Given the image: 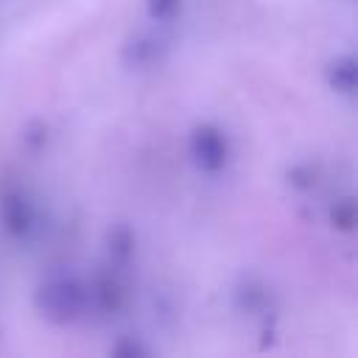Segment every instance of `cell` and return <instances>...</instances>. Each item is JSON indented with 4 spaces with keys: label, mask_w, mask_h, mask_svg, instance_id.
I'll list each match as a JSON object with an SVG mask.
<instances>
[{
    "label": "cell",
    "mask_w": 358,
    "mask_h": 358,
    "mask_svg": "<svg viewBox=\"0 0 358 358\" xmlns=\"http://www.w3.org/2000/svg\"><path fill=\"white\" fill-rule=\"evenodd\" d=\"M182 3L185 0H145V11L151 17V22H173L182 14Z\"/></svg>",
    "instance_id": "7"
},
{
    "label": "cell",
    "mask_w": 358,
    "mask_h": 358,
    "mask_svg": "<svg viewBox=\"0 0 358 358\" xmlns=\"http://www.w3.org/2000/svg\"><path fill=\"white\" fill-rule=\"evenodd\" d=\"M39 221H42V210L28 187H22V185L0 187V227L11 241H17V243L34 241L42 227Z\"/></svg>",
    "instance_id": "3"
},
{
    "label": "cell",
    "mask_w": 358,
    "mask_h": 358,
    "mask_svg": "<svg viewBox=\"0 0 358 358\" xmlns=\"http://www.w3.org/2000/svg\"><path fill=\"white\" fill-rule=\"evenodd\" d=\"M190 159L193 165L207 173V176H218L227 171L229 159H232V145H229V137L221 126L215 123H199L193 131H190Z\"/></svg>",
    "instance_id": "4"
},
{
    "label": "cell",
    "mask_w": 358,
    "mask_h": 358,
    "mask_svg": "<svg viewBox=\"0 0 358 358\" xmlns=\"http://www.w3.org/2000/svg\"><path fill=\"white\" fill-rule=\"evenodd\" d=\"M165 42L157 34H137L126 45V64L129 67H157L162 62Z\"/></svg>",
    "instance_id": "5"
},
{
    "label": "cell",
    "mask_w": 358,
    "mask_h": 358,
    "mask_svg": "<svg viewBox=\"0 0 358 358\" xmlns=\"http://www.w3.org/2000/svg\"><path fill=\"white\" fill-rule=\"evenodd\" d=\"M36 310L53 324H76L87 316L90 285L73 271H53L36 288Z\"/></svg>",
    "instance_id": "2"
},
{
    "label": "cell",
    "mask_w": 358,
    "mask_h": 358,
    "mask_svg": "<svg viewBox=\"0 0 358 358\" xmlns=\"http://www.w3.org/2000/svg\"><path fill=\"white\" fill-rule=\"evenodd\" d=\"M327 81H330V87H333L338 95L352 98V95H355V84H358L355 56H352V53L336 56V59L330 62V67H327Z\"/></svg>",
    "instance_id": "6"
},
{
    "label": "cell",
    "mask_w": 358,
    "mask_h": 358,
    "mask_svg": "<svg viewBox=\"0 0 358 358\" xmlns=\"http://www.w3.org/2000/svg\"><path fill=\"white\" fill-rule=\"evenodd\" d=\"M330 221H333L336 229L352 232V229H355V201H352L350 196L338 199V201L333 204V210H330Z\"/></svg>",
    "instance_id": "8"
},
{
    "label": "cell",
    "mask_w": 358,
    "mask_h": 358,
    "mask_svg": "<svg viewBox=\"0 0 358 358\" xmlns=\"http://www.w3.org/2000/svg\"><path fill=\"white\" fill-rule=\"evenodd\" d=\"M131 263H134V238L129 229H115L109 235V249L95 282L90 285V305L103 316H117L131 302Z\"/></svg>",
    "instance_id": "1"
}]
</instances>
